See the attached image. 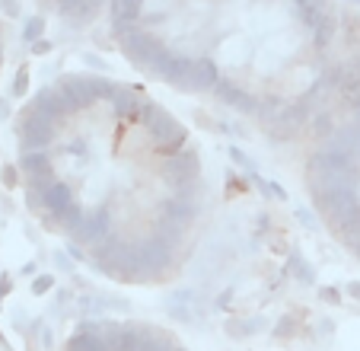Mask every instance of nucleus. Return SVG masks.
<instances>
[{
  "label": "nucleus",
  "mask_w": 360,
  "mask_h": 351,
  "mask_svg": "<svg viewBox=\"0 0 360 351\" xmlns=\"http://www.w3.org/2000/svg\"><path fill=\"white\" fill-rule=\"evenodd\" d=\"M16 166L35 221L115 284H172L207 227L201 144L122 77L68 70L35 90L16 118Z\"/></svg>",
  "instance_id": "nucleus-1"
},
{
  "label": "nucleus",
  "mask_w": 360,
  "mask_h": 351,
  "mask_svg": "<svg viewBox=\"0 0 360 351\" xmlns=\"http://www.w3.org/2000/svg\"><path fill=\"white\" fill-rule=\"evenodd\" d=\"M61 351H195L182 335L150 319L102 316L80 323Z\"/></svg>",
  "instance_id": "nucleus-4"
},
{
  "label": "nucleus",
  "mask_w": 360,
  "mask_h": 351,
  "mask_svg": "<svg viewBox=\"0 0 360 351\" xmlns=\"http://www.w3.org/2000/svg\"><path fill=\"white\" fill-rule=\"evenodd\" d=\"M109 32L147 80L287 128L335 68L338 0H112Z\"/></svg>",
  "instance_id": "nucleus-2"
},
{
  "label": "nucleus",
  "mask_w": 360,
  "mask_h": 351,
  "mask_svg": "<svg viewBox=\"0 0 360 351\" xmlns=\"http://www.w3.org/2000/svg\"><path fill=\"white\" fill-rule=\"evenodd\" d=\"M0 70H4V26H0Z\"/></svg>",
  "instance_id": "nucleus-5"
},
{
  "label": "nucleus",
  "mask_w": 360,
  "mask_h": 351,
  "mask_svg": "<svg viewBox=\"0 0 360 351\" xmlns=\"http://www.w3.org/2000/svg\"><path fill=\"white\" fill-rule=\"evenodd\" d=\"M300 166L316 217L360 262V48L335 64L306 115Z\"/></svg>",
  "instance_id": "nucleus-3"
}]
</instances>
